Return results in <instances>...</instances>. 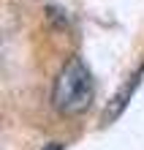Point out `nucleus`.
Returning a JSON list of instances; mask_svg holds the SVG:
<instances>
[{
  "instance_id": "nucleus-1",
  "label": "nucleus",
  "mask_w": 144,
  "mask_h": 150,
  "mask_svg": "<svg viewBox=\"0 0 144 150\" xmlns=\"http://www.w3.org/2000/svg\"><path fill=\"white\" fill-rule=\"evenodd\" d=\"M93 98H95V79L90 74V68L84 66L82 57H71L55 79L52 107L65 117H76L90 109Z\"/></svg>"
},
{
  "instance_id": "nucleus-2",
  "label": "nucleus",
  "mask_w": 144,
  "mask_h": 150,
  "mask_svg": "<svg viewBox=\"0 0 144 150\" xmlns=\"http://www.w3.org/2000/svg\"><path fill=\"white\" fill-rule=\"evenodd\" d=\"M139 76H141V71H139L136 76H133V82H128V85H125L122 90H120V93H117L114 98H112V104H109V107H106L103 117H101V123H103V126H112V123H114V120H117V117H120V115H122L125 104L131 101L133 90H136V87H139Z\"/></svg>"
},
{
  "instance_id": "nucleus-3",
  "label": "nucleus",
  "mask_w": 144,
  "mask_h": 150,
  "mask_svg": "<svg viewBox=\"0 0 144 150\" xmlns=\"http://www.w3.org/2000/svg\"><path fill=\"white\" fill-rule=\"evenodd\" d=\"M44 150H63V142H52V145H46Z\"/></svg>"
}]
</instances>
